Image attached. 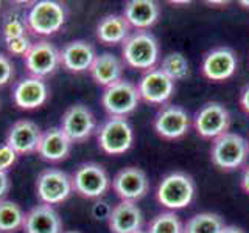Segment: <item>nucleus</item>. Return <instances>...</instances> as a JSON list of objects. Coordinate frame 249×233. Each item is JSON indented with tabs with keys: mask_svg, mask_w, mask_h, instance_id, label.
<instances>
[{
	"mask_svg": "<svg viewBox=\"0 0 249 233\" xmlns=\"http://www.w3.org/2000/svg\"><path fill=\"white\" fill-rule=\"evenodd\" d=\"M72 142L61 128H50L42 132L41 142L37 145V154L47 162H61L70 154Z\"/></svg>",
	"mask_w": 249,
	"mask_h": 233,
	"instance_id": "4be33fe9",
	"label": "nucleus"
},
{
	"mask_svg": "<svg viewBox=\"0 0 249 233\" xmlns=\"http://www.w3.org/2000/svg\"><path fill=\"white\" fill-rule=\"evenodd\" d=\"M22 229L25 233H61L62 221L52 205L39 204L25 213Z\"/></svg>",
	"mask_w": 249,
	"mask_h": 233,
	"instance_id": "aec40b11",
	"label": "nucleus"
},
{
	"mask_svg": "<svg viewBox=\"0 0 249 233\" xmlns=\"http://www.w3.org/2000/svg\"><path fill=\"white\" fill-rule=\"evenodd\" d=\"M95 128V115L84 104L70 106L61 118V129L72 143L86 142L93 134Z\"/></svg>",
	"mask_w": 249,
	"mask_h": 233,
	"instance_id": "f8f14e48",
	"label": "nucleus"
},
{
	"mask_svg": "<svg viewBox=\"0 0 249 233\" xmlns=\"http://www.w3.org/2000/svg\"><path fill=\"white\" fill-rule=\"evenodd\" d=\"M122 54L124 64L136 70L156 68L159 61V42L150 31H134L122 44Z\"/></svg>",
	"mask_w": 249,
	"mask_h": 233,
	"instance_id": "f257e3e1",
	"label": "nucleus"
},
{
	"mask_svg": "<svg viewBox=\"0 0 249 233\" xmlns=\"http://www.w3.org/2000/svg\"><path fill=\"white\" fill-rule=\"evenodd\" d=\"M238 58L229 47H216L207 51L202 58L201 72L206 80L212 83L228 81L237 73Z\"/></svg>",
	"mask_w": 249,
	"mask_h": 233,
	"instance_id": "9d476101",
	"label": "nucleus"
},
{
	"mask_svg": "<svg viewBox=\"0 0 249 233\" xmlns=\"http://www.w3.org/2000/svg\"><path fill=\"white\" fill-rule=\"evenodd\" d=\"M223 229L224 222L221 216L210 212L193 215L184 224V233H221Z\"/></svg>",
	"mask_w": 249,
	"mask_h": 233,
	"instance_id": "bb28decb",
	"label": "nucleus"
},
{
	"mask_svg": "<svg viewBox=\"0 0 249 233\" xmlns=\"http://www.w3.org/2000/svg\"><path fill=\"white\" fill-rule=\"evenodd\" d=\"M73 193L72 177L58 168L44 169L37 176L36 194L39 200L47 205H56L64 202Z\"/></svg>",
	"mask_w": 249,
	"mask_h": 233,
	"instance_id": "1a4fd4ad",
	"label": "nucleus"
},
{
	"mask_svg": "<svg viewBox=\"0 0 249 233\" xmlns=\"http://www.w3.org/2000/svg\"><path fill=\"white\" fill-rule=\"evenodd\" d=\"M23 62L30 76L44 80L45 76L54 73V70L61 64L59 50L49 41L33 42L30 51L23 58Z\"/></svg>",
	"mask_w": 249,
	"mask_h": 233,
	"instance_id": "4468645a",
	"label": "nucleus"
},
{
	"mask_svg": "<svg viewBox=\"0 0 249 233\" xmlns=\"http://www.w3.org/2000/svg\"><path fill=\"white\" fill-rule=\"evenodd\" d=\"M153 126L156 134L165 140L182 138L192 126L190 115L181 106L167 104L156 114Z\"/></svg>",
	"mask_w": 249,
	"mask_h": 233,
	"instance_id": "9b49d317",
	"label": "nucleus"
},
{
	"mask_svg": "<svg viewBox=\"0 0 249 233\" xmlns=\"http://www.w3.org/2000/svg\"><path fill=\"white\" fill-rule=\"evenodd\" d=\"M140 100L150 104H165L175 93V81L160 68H151L145 72L137 84Z\"/></svg>",
	"mask_w": 249,
	"mask_h": 233,
	"instance_id": "2eb2a0df",
	"label": "nucleus"
},
{
	"mask_svg": "<svg viewBox=\"0 0 249 233\" xmlns=\"http://www.w3.org/2000/svg\"><path fill=\"white\" fill-rule=\"evenodd\" d=\"M100 150L109 155H120L131 150L134 143V131L126 118L109 116L97 131Z\"/></svg>",
	"mask_w": 249,
	"mask_h": 233,
	"instance_id": "39448f33",
	"label": "nucleus"
},
{
	"mask_svg": "<svg viewBox=\"0 0 249 233\" xmlns=\"http://www.w3.org/2000/svg\"><path fill=\"white\" fill-rule=\"evenodd\" d=\"M249 142L235 132H226L213 140L210 148L212 163L221 171H235L248 162Z\"/></svg>",
	"mask_w": 249,
	"mask_h": 233,
	"instance_id": "7ed1b4c3",
	"label": "nucleus"
},
{
	"mask_svg": "<svg viewBox=\"0 0 249 233\" xmlns=\"http://www.w3.org/2000/svg\"><path fill=\"white\" fill-rule=\"evenodd\" d=\"M193 126L199 137L215 140L224 135L231 126L229 111L221 103L209 101V103L202 104L195 114Z\"/></svg>",
	"mask_w": 249,
	"mask_h": 233,
	"instance_id": "6e6552de",
	"label": "nucleus"
},
{
	"mask_svg": "<svg viewBox=\"0 0 249 233\" xmlns=\"http://www.w3.org/2000/svg\"><path fill=\"white\" fill-rule=\"evenodd\" d=\"M143 216L136 202L120 200L114 205L107 217V225L112 233H137L142 230Z\"/></svg>",
	"mask_w": 249,
	"mask_h": 233,
	"instance_id": "6ab92c4d",
	"label": "nucleus"
},
{
	"mask_svg": "<svg viewBox=\"0 0 249 233\" xmlns=\"http://www.w3.org/2000/svg\"><path fill=\"white\" fill-rule=\"evenodd\" d=\"M111 210L112 207H109L107 202L97 199L95 204L92 205V216L95 217V219H107L109 215H111Z\"/></svg>",
	"mask_w": 249,
	"mask_h": 233,
	"instance_id": "473e14b6",
	"label": "nucleus"
},
{
	"mask_svg": "<svg viewBox=\"0 0 249 233\" xmlns=\"http://www.w3.org/2000/svg\"><path fill=\"white\" fill-rule=\"evenodd\" d=\"M61 233H80V232H76V230H69V232H64V230H62Z\"/></svg>",
	"mask_w": 249,
	"mask_h": 233,
	"instance_id": "58836bf2",
	"label": "nucleus"
},
{
	"mask_svg": "<svg viewBox=\"0 0 249 233\" xmlns=\"http://www.w3.org/2000/svg\"><path fill=\"white\" fill-rule=\"evenodd\" d=\"M70 177L73 191L86 199H101L111 186V179L106 169L93 162L81 163Z\"/></svg>",
	"mask_w": 249,
	"mask_h": 233,
	"instance_id": "423d86ee",
	"label": "nucleus"
},
{
	"mask_svg": "<svg viewBox=\"0 0 249 233\" xmlns=\"http://www.w3.org/2000/svg\"><path fill=\"white\" fill-rule=\"evenodd\" d=\"M28 31L37 36H50L66 23V8L54 0H39L27 11Z\"/></svg>",
	"mask_w": 249,
	"mask_h": 233,
	"instance_id": "20e7f679",
	"label": "nucleus"
},
{
	"mask_svg": "<svg viewBox=\"0 0 249 233\" xmlns=\"http://www.w3.org/2000/svg\"><path fill=\"white\" fill-rule=\"evenodd\" d=\"M89 73L101 87H111L112 84L123 80V62L112 53H101L92 62Z\"/></svg>",
	"mask_w": 249,
	"mask_h": 233,
	"instance_id": "5701e85b",
	"label": "nucleus"
},
{
	"mask_svg": "<svg viewBox=\"0 0 249 233\" xmlns=\"http://www.w3.org/2000/svg\"><path fill=\"white\" fill-rule=\"evenodd\" d=\"M240 185H241V190L246 194H249V165H246L243 169V174H241V179H240Z\"/></svg>",
	"mask_w": 249,
	"mask_h": 233,
	"instance_id": "c9c22d12",
	"label": "nucleus"
},
{
	"mask_svg": "<svg viewBox=\"0 0 249 233\" xmlns=\"http://www.w3.org/2000/svg\"><path fill=\"white\" fill-rule=\"evenodd\" d=\"M0 31H2L3 41H10L14 37L27 36L28 23L27 13L20 10L19 6H11L3 13V17L0 20Z\"/></svg>",
	"mask_w": 249,
	"mask_h": 233,
	"instance_id": "393cba45",
	"label": "nucleus"
},
{
	"mask_svg": "<svg viewBox=\"0 0 249 233\" xmlns=\"http://www.w3.org/2000/svg\"><path fill=\"white\" fill-rule=\"evenodd\" d=\"M238 3H240L241 6H243L245 10H249V0H240Z\"/></svg>",
	"mask_w": 249,
	"mask_h": 233,
	"instance_id": "4c0bfd02",
	"label": "nucleus"
},
{
	"mask_svg": "<svg viewBox=\"0 0 249 233\" xmlns=\"http://www.w3.org/2000/svg\"><path fill=\"white\" fill-rule=\"evenodd\" d=\"M123 17L131 28L137 31H148L159 20L160 8L153 0H131L124 3Z\"/></svg>",
	"mask_w": 249,
	"mask_h": 233,
	"instance_id": "412c9836",
	"label": "nucleus"
},
{
	"mask_svg": "<svg viewBox=\"0 0 249 233\" xmlns=\"http://www.w3.org/2000/svg\"><path fill=\"white\" fill-rule=\"evenodd\" d=\"M10 177H8L6 173H2L0 171V200H2L5 198V194L8 193V190H10Z\"/></svg>",
	"mask_w": 249,
	"mask_h": 233,
	"instance_id": "72a5a7b5",
	"label": "nucleus"
},
{
	"mask_svg": "<svg viewBox=\"0 0 249 233\" xmlns=\"http://www.w3.org/2000/svg\"><path fill=\"white\" fill-rule=\"evenodd\" d=\"M195 194H196V185L192 176L182 171H175L162 177L156 190V199L162 207L168 208V212H175L190 205Z\"/></svg>",
	"mask_w": 249,
	"mask_h": 233,
	"instance_id": "f03ea898",
	"label": "nucleus"
},
{
	"mask_svg": "<svg viewBox=\"0 0 249 233\" xmlns=\"http://www.w3.org/2000/svg\"><path fill=\"white\" fill-rule=\"evenodd\" d=\"M145 232L146 233H184V225L175 212H163L153 217Z\"/></svg>",
	"mask_w": 249,
	"mask_h": 233,
	"instance_id": "c85d7f7f",
	"label": "nucleus"
},
{
	"mask_svg": "<svg viewBox=\"0 0 249 233\" xmlns=\"http://www.w3.org/2000/svg\"><path fill=\"white\" fill-rule=\"evenodd\" d=\"M159 68L173 81H181L190 73L189 61H187V58L179 51L168 53L167 56L162 59V64Z\"/></svg>",
	"mask_w": 249,
	"mask_h": 233,
	"instance_id": "cd10ccee",
	"label": "nucleus"
},
{
	"mask_svg": "<svg viewBox=\"0 0 249 233\" xmlns=\"http://www.w3.org/2000/svg\"><path fill=\"white\" fill-rule=\"evenodd\" d=\"M14 78V66L11 59L0 53V87H3Z\"/></svg>",
	"mask_w": 249,
	"mask_h": 233,
	"instance_id": "2f4dec72",
	"label": "nucleus"
},
{
	"mask_svg": "<svg viewBox=\"0 0 249 233\" xmlns=\"http://www.w3.org/2000/svg\"><path fill=\"white\" fill-rule=\"evenodd\" d=\"M139 103L140 95L137 85L126 80H122L112 84L111 87H106L101 95V106L105 107L109 116L126 118L139 107Z\"/></svg>",
	"mask_w": 249,
	"mask_h": 233,
	"instance_id": "0eeeda50",
	"label": "nucleus"
},
{
	"mask_svg": "<svg viewBox=\"0 0 249 233\" xmlns=\"http://www.w3.org/2000/svg\"><path fill=\"white\" fill-rule=\"evenodd\" d=\"M25 213L13 200H0V233H16L23 227Z\"/></svg>",
	"mask_w": 249,
	"mask_h": 233,
	"instance_id": "a878e982",
	"label": "nucleus"
},
{
	"mask_svg": "<svg viewBox=\"0 0 249 233\" xmlns=\"http://www.w3.org/2000/svg\"><path fill=\"white\" fill-rule=\"evenodd\" d=\"M5 45H6L8 53L13 54V56H22V58H25V54L30 51L33 42H31V39L27 34V36H20V37L10 39V41L5 42Z\"/></svg>",
	"mask_w": 249,
	"mask_h": 233,
	"instance_id": "c756f323",
	"label": "nucleus"
},
{
	"mask_svg": "<svg viewBox=\"0 0 249 233\" xmlns=\"http://www.w3.org/2000/svg\"><path fill=\"white\" fill-rule=\"evenodd\" d=\"M240 106L249 115V84L245 85L243 90L240 93Z\"/></svg>",
	"mask_w": 249,
	"mask_h": 233,
	"instance_id": "f704fd0d",
	"label": "nucleus"
},
{
	"mask_svg": "<svg viewBox=\"0 0 249 233\" xmlns=\"http://www.w3.org/2000/svg\"><path fill=\"white\" fill-rule=\"evenodd\" d=\"M112 190L120 200L137 202L146 196L150 190V181L143 169L137 166H126L120 169L112 179Z\"/></svg>",
	"mask_w": 249,
	"mask_h": 233,
	"instance_id": "ddd939ff",
	"label": "nucleus"
},
{
	"mask_svg": "<svg viewBox=\"0 0 249 233\" xmlns=\"http://www.w3.org/2000/svg\"><path fill=\"white\" fill-rule=\"evenodd\" d=\"M42 131L35 121L19 120L10 128L6 134V145L22 155L37 151V145L41 142Z\"/></svg>",
	"mask_w": 249,
	"mask_h": 233,
	"instance_id": "f3484780",
	"label": "nucleus"
},
{
	"mask_svg": "<svg viewBox=\"0 0 249 233\" xmlns=\"http://www.w3.org/2000/svg\"><path fill=\"white\" fill-rule=\"evenodd\" d=\"M0 6H2V2H0Z\"/></svg>",
	"mask_w": 249,
	"mask_h": 233,
	"instance_id": "a19ab883",
	"label": "nucleus"
},
{
	"mask_svg": "<svg viewBox=\"0 0 249 233\" xmlns=\"http://www.w3.org/2000/svg\"><path fill=\"white\" fill-rule=\"evenodd\" d=\"M221 233H246V232L243 229L237 227V225H224Z\"/></svg>",
	"mask_w": 249,
	"mask_h": 233,
	"instance_id": "e433bc0d",
	"label": "nucleus"
},
{
	"mask_svg": "<svg viewBox=\"0 0 249 233\" xmlns=\"http://www.w3.org/2000/svg\"><path fill=\"white\" fill-rule=\"evenodd\" d=\"M59 58L61 66L66 70L73 73H81L90 68L92 62L97 58V53L92 44L78 39V41L67 42L59 50Z\"/></svg>",
	"mask_w": 249,
	"mask_h": 233,
	"instance_id": "a211bd4d",
	"label": "nucleus"
},
{
	"mask_svg": "<svg viewBox=\"0 0 249 233\" xmlns=\"http://www.w3.org/2000/svg\"><path fill=\"white\" fill-rule=\"evenodd\" d=\"M16 160H18V152L6 143L0 145V171L6 173V171L16 163Z\"/></svg>",
	"mask_w": 249,
	"mask_h": 233,
	"instance_id": "7c9ffc66",
	"label": "nucleus"
},
{
	"mask_svg": "<svg viewBox=\"0 0 249 233\" xmlns=\"http://www.w3.org/2000/svg\"><path fill=\"white\" fill-rule=\"evenodd\" d=\"M137 233H146L145 230H140V232H137Z\"/></svg>",
	"mask_w": 249,
	"mask_h": 233,
	"instance_id": "ea45409f",
	"label": "nucleus"
},
{
	"mask_svg": "<svg viewBox=\"0 0 249 233\" xmlns=\"http://www.w3.org/2000/svg\"><path fill=\"white\" fill-rule=\"evenodd\" d=\"M47 100H49V87L41 78H22L20 81L16 83L13 89L14 104L20 109H25V111H33V109L41 107Z\"/></svg>",
	"mask_w": 249,
	"mask_h": 233,
	"instance_id": "dca6fc26",
	"label": "nucleus"
},
{
	"mask_svg": "<svg viewBox=\"0 0 249 233\" xmlns=\"http://www.w3.org/2000/svg\"><path fill=\"white\" fill-rule=\"evenodd\" d=\"M129 34L131 27L122 14H107L97 25V37L105 45L123 44Z\"/></svg>",
	"mask_w": 249,
	"mask_h": 233,
	"instance_id": "b1692460",
	"label": "nucleus"
}]
</instances>
